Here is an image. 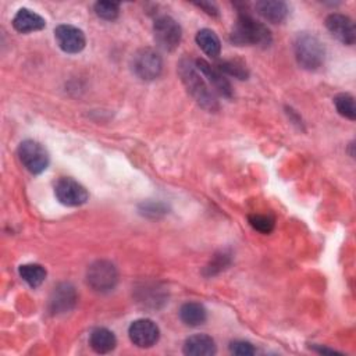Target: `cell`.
Wrapping results in <instances>:
<instances>
[{
    "mask_svg": "<svg viewBox=\"0 0 356 356\" xmlns=\"http://www.w3.org/2000/svg\"><path fill=\"white\" fill-rule=\"evenodd\" d=\"M76 300H78V293L71 284L68 282L58 284L50 295L49 310L51 314L68 313L75 307Z\"/></svg>",
    "mask_w": 356,
    "mask_h": 356,
    "instance_id": "7c38bea8",
    "label": "cell"
},
{
    "mask_svg": "<svg viewBox=\"0 0 356 356\" xmlns=\"http://www.w3.org/2000/svg\"><path fill=\"white\" fill-rule=\"evenodd\" d=\"M217 70H220L224 75H231L236 79H248L249 70L239 60H224L217 64Z\"/></svg>",
    "mask_w": 356,
    "mask_h": 356,
    "instance_id": "7402d4cb",
    "label": "cell"
},
{
    "mask_svg": "<svg viewBox=\"0 0 356 356\" xmlns=\"http://www.w3.org/2000/svg\"><path fill=\"white\" fill-rule=\"evenodd\" d=\"M44 25L46 21L43 19V17L29 8H19L13 18V26L21 33L40 31L44 28Z\"/></svg>",
    "mask_w": 356,
    "mask_h": 356,
    "instance_id": "5bb4252c",
    "label": "cell"
},
{
    "mask_svg": "<svg viewBox=\"0 0 356 356\" xmlns=\"http://www.w3.org/2000/svg\"><path fill=\"white\" fill-rule=\"evenodd\" d=\"M256 13L264 18L268 22L273 24H280L282 22L288 14H289V8L286 6V3L284 1H268V0H263V1H257L254 4Z\"/></svg>",
    "mask_w": 356,
    "mask_h": 356,
    "instance_id": "2e32d148",
    "label": "cell"
},
{
    "mask_svg": "<svg viewBox=\"0 0 356 356\" xmlns=\"http://www.w3.org/2000/svg\"><path fill=\"white\" fill-rule=\"evenodd\" d=\"M195 65H196L197 71L202 74V76L204 78V81L207 82V85L211 88V90L214 93H217V95H220L222 97H227V99L232 97V95H234L232 86H231L229 81L225 78V75L220 70L211 67L203 58H197L195 61Z\"/></svg>",
    "mask_w": 356,
    "mask_h": 356,
    "instance_id": "8fae6325",
    "label": "cell"
},
{
    "mask_svg": "<svg viewBox=\"0 0 356 356\" xmlns=\"http://www.w3.org/2000/svg\"><path fill=\"white\" fill-rule=\"evenodd\" d=\"M54 38L58 47L70 54H76L82 51L86 44V38L82 29L70 24L58 25L54 29Z\"/></svg>",
    "mask_w": 356,
    "mask_h": 356,
    "instance_id": "30bf717a",
    "label": "cell"
},
{
    "mask_svg": "<svg viewBox=\"0 0 356 356\" xmlns=\"http://www.w3.org/2000/svg\"><path fill=\"white\" fill-rule=\"evenodd\" d=\"M249 220V224L259 232L261 234H270L273 229H274V225H275V220L273 216L270 214H250L248 217Z\"/></svg>",
    "mask_w": 356,
    "mask_h": 356,
    "instance_id": "603a6c76",
    "label": "cell"
},
{
    "mask_svg": "<svg viewBox=\"0 0 356 356\" xmlns=\"http://www.w3.org/2000/svg\"><path fill=\"white\" fill-rule=\"evenodd\" d=\"M293 53L298 64L307 71H316L324 64L325 47L321 40L307 32L299 33L293 42Z\"/></svg>",
    "mask_w": 356,
    "mask_h": 356,
    "instance_id": "3957f363",
    "label": "cell"
},
{
    "mask_svg": "<svg viewBox=\"0 0 356 356\" xmlns=\"http://www.w3.org/2000/svg\"><path fill=\"white\" fill-rule=\"evenodd\" d=\"M334 104L337 111L350 120L355 121L356 120V106H355V97L350 93H339L334 97Z\"/></svg>",
    "mask_w": 356,
    "mask_h": 356,
    "instance_id": "44dd1931",
    "label": "cell"
},
{
    "mask_svg": "<svg viewBox=\"0 0 356 356\" xmlns=\"http://www.w3.org/2000/svg\"><path fill=\"white\" fill-rule=\"evenodd\" d=\"M196 6L203 8V10H206V13L210 14V15H217L218 14L217 8L213 4H210V3H196Z\"/></svg>",
    "mask_w": 356,
    "mask_h": 356,
    "instance_id": "83f0119b",
    "label": "cell"
},
{
    "mask_svg": "<svg viewBox=\"0 0 356 356\" xmlns=\"http://www.w3.org/2000/svg\"><path fill=\"white\" fill-rule=\"evenodd\" d=\"M18 157L22 165L32 174L43 172L49 165L47 150L36 140L26 139L18 146Z\"/></svg>",
    "mask_w": 356,
    "mask_h": 356,
    "instance_id": "52a82bcc",
    "label": "cell"
},
{
    "mask_svg": "<svg viewBox=\"0 0 356 356\" xmlns=\"http://www.w3.org/2000/svg\"><path fill=\"white\" fill-rule=\"evenodd\" d=\"M153 33L156 44L164 51L175 50L182 38L181 25L170 15H161L154 21Z\"/></svg>",
    "mask_w": 356,
    "mask_h": 356,
    "instance_id": "8992f818",
    "label": "cell"
},
{
    "mask_svg": "<svg viewBox=\"0 0 356 356\" xmlns=\"http://www.w3.org/2000/svg\"><path fill=\"white\" fill-rule=\"evenodd\" d=\"M229 264V257L227 256V254H221V256H216L214 259H213V261L207 266V270H209V275H213V274H216V273H218V271H221V270H224L227 266Z\"/></svg>",
    "mask_w": 356,
    "mask_h": 356,
    "instance_id": "484cf974",
    "label": "cell"
},
{
    "mask_svg": "<svg viewBox=\"0 0 356 356\" xmlns=\"http://www.w3.org/2000/svg\"><path fill=\"white\" fill-rule=\"evenodd\" d=\"M132 71L142 81H153L160 76L163 71V60L160 54L150 49H139L132 57Z\"/></svg>",
    "mask_w": 356,
    "mask_h": 356,
    "instance_id": "5b68a950",
    "label": "cell"
},
{
    "mask_svg": "<svg viewBox=\"0 0 356 356\" xmlns=\"http://www.w3.org/2000/svg\"><path fill=\"white\" fill-rule=\"evenodd\" d=\"M229 352L236 356H252L256 353L254 346L248 341H232L229 343Z\"/></svg>",
    "mask_w": 356,
    "mask_h": 356,
    "instance_id": "d4e9b609",
    "label": "cell"
},
{
    "mask_svg": "<svg viewBox=\"0 0 356 356\" xmlns=\"http://www.w3.org/2000/svg\"><path fill=\"white\" fill-rule=\"evenodd\" d=\"M142 206H143V210H142V211H143L145 214H153V216H157L159 213H165L160 203H157V204H154V203H146V204H145V203H143Z\"/></svg>",
    "mask_w": 356,
    "mask_h": 356,
    "instance_id": "4316f807",
    "label": "cell"
},
{
    "mask_svg": "<svg viewBox=\"0 0 356 356\" xmlns=\"http://www.w3.org/2000/svg\"><path fill=\"white\" fill-rule=\"evenodd\" d=\"M216 350L214 339L206 334H195L184 342V353L188 356H211Z\"/></svg>",
    "mask_w": 356,
    "mask_h": 356,
    "instance_id": "9a60e30c",
    "label": "cell"
},
{
    "mask_svg": "<svg viewBox=\"0 0 356 356\" xmlns=\"http://www.w3.org/2000/svg\"><path fill=\"white\" fill-rule=\"evenodd\" d=\"M18 273H19V277L32 288L39 286L46 280V274H47L44 267L38 263L22 264L19 266Z\"/></svg>",
    "mask_w": 356,
    "mask_h": 356,
    "instance_id": "ffe728a7",
    "label": "cell"
},
{
    "mask_svg": "<svg viewBox=\"0 0 356 356\" xmlns=\"http://www.w3.org/2000/svg\"><path fill=\"white\" fill-rule=\"evenodd\" d=\"M196 43L209 56L217 57L221 51V42L217 33L209 28H203L196 33Z\"/></svg>",
    "mask_w": 356,
    "mask_h": 356,
    "instance_id": "d6986e66",
    "label": "cell"
},
{
    "mask_svg": "<svg viewBox=\"0 0 356 356\" xmlns=\"http://www.w3.org/2000/svg\"><path fill=\"white\" fill-rule=\"evenodd\" d=\"M129 339L138 348H150L160 338V330L150 318H139L131 323L128 328Z\"/></svg>",
    "mask_w": 356,
    "mask_h": 356,
    "instance_id": "9c48e42d",
    "label": "cell"
},
{
    "mask_svg": "<svg viewBox=\"0 0 356 356\" xmlns=\"http://www.w3.org/2000/svg\"><path fill=\"white\" fill-rule=\"evenodd\" d=\"M86 282L96 292H110L118 282L117 267L108 260H96L88 267Z\"/></svg>",
    "mask_w": 356,
    "mask_h": 356,
    "instance_id": "277c9868",
    "label": "cell"
},
{
    "mask_svg": "<svg viewBox=\"0 0 356 356\" xmlns=\"http://www.w3.org/2000/svg\"><path fill=\"white\" fill-rule=\"evenodd\" d=\"M179 318L185 325L197 327L207 318V312L203 305L197 302H186L179 309Z\"/></svg>",
    "mask_w": 356,
    "mask_h": 356,
    "instance_id": "ac0fdd59",
    "label": "cell"
},
{
    "mask_svg": "<svg viewBox=\"0 0 356 356\" xmlns=\"http://www.w3.org/2000/svg\"><path fill=\"white\" fill-rule=\"evenodd\" d=\"M231 42L236 46H260V47H268L273 42V36L270 29L256 21L252 15L242 13L239 14L231 36Z\"/></svg>",
    "mask_w": 356,
    "mask_h": 356,
    "instance_id": "7a4b0ae2",
    "label": "cell"
},
{
    "mask_svg": "<svg viewBox=\"0 0 356 356\" xmlns=\"http://www.w3.org/2000/svg\"><path fill=\"white\" fill-rule=\"evenodd\" d=\"M178 74L186 90L200 107L211 113L220 108L216 93L211 90L202 74L197 71L195 63H192L189 58H182L178 64Z\"/></svg>",
    "mask_w": 356,
    "mask_h": 356,
    "instance_id": "6da1fadb",
    "label": "cell"
},
{
    "mask_svg": "<svg viewBox=\"0 0 356 356\" xmlns=\"http://www.w3.org/2000/svg\"><path fill=\"white\" fill-rule=\"evenodd\" d=\"M54 195L57 200L70 207H76L88 202V191L83 185H81L78 181L72 178H60L57 184L54 185Z\"/></svg>",
    "mask_w": 356,
    "mask_h": 356,
    "instance_id": "ba28073f",
    "label": "cell"
},
{
    "mask_svg": "<svg viewBox=\"0 0 356 356\" xmlns=\"http://www.w3.org/2000/svg\"><path fill=\"white\" fill-rule=\"evenodd\" d=\"M89 345L96 353H108L114 350L117 338L113 331L104 327H97L89 335Z\"/></svg>",
    "mask_w": 356,
    "mask_h": 356,
    "instance_id": "e0dca14e",
    "label": "cell"
},
{
    "mask_svg": "<svg viewBox=\"0 0 356 356\" xmlns=\"http://www.w3.org/2000/svg\"><path fill=\"white\" fill-rule=\"evenodd\" d=\"M325 26L330 33L343 44H353L356 40V29L353 21L343 14H330L325 19Z\"/></svg>",
    "mask_w": 356,
    "mask_h": 356,
    "instance_id": "4fadbf2b",
    "label": "cell"
},
{
    "mask_svg": "<svg viewBox=\"0 0 356 356\" xmlns=\"http://www.w3.org/2000/svg\"><path fill=\"white\" fill-rule=\"evenodd\" d=\"M95 13L102 19L114 21L120 14V4L114 1H97L95 3Z\"/></svg>",
    "mask_w": 356,
    "mask_h": 356,
    "instance_id": "cb8c5ba5",
    "label": "cell"
}]
</instances>
